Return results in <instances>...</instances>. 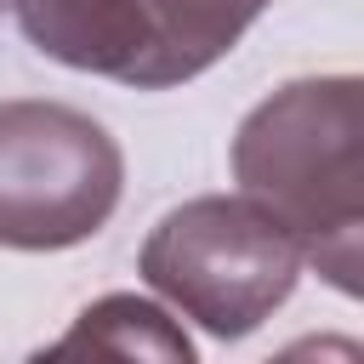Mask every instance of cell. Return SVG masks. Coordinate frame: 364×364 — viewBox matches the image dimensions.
Segmentation results:
<instances>
[{"label":"cell","instance_id":"6da1fadb","mask_svg":"<svg viewBox=\"0 0 364 364\" xmlns=\"http://www.w3.org/2000/svg\"><path fill=\"white\" fill-rule=\"evenodd\" d=\"M364 85L353 74L290 80L233 131V182L341 296L364 273Z\"/></svg>","mask_w":364,"mask_h":364},{"label":"cell","instance_id":"7a4b0ae2","mask_svg":"<svg viewBox=\"0 0 364 364\" xmlns=\"http://www.w3.org/2000/svg\"><path fill=\"white\" fill-rule=\"evenodd\" d=\"M136 273L205 336L239 341L290 301L301 250L256 199L199 193L159 216Z\"/></svg>","mask_w":364,"mask_h":364},{"label":"cell","instance_id":"3957f363","mask_svg":"<svg viewBox=\"0 0 364 364\" xmlns=\"http://www.w3.org/2000/svg\"><path fill=\"white\" fill-rule=\"evenodd\" d=\"M125 188V154L102 119L46 97L0 102V245L68 250L102 233Z\"/></svg>","mask_w":364,"mask_h":364},{"label":"cell","instance_id":"277c9868","mask_svg":"<svg viewBox=\"0 0 364 364\" xmlns=\"http://www.w3.org/2000/svg\"><path fill=\"white\" fill-rule=\"evenodd\" d=\"M34 51L63 68L102 74L136 91H159L154 80V28L142 0H11Z\"/></svg>","mask_w":364,"mask_h":364},{"label":"cell","instance_id":"5b68a950","mask_svg":"<svg viewBox=\"0 0 364 364\" xmlns=\"http://www.w3.org/2000/svg\"><path fill=\"white\" fill-rule=\"evenodd\" d=\"M273 0H142V17L154 28V80L182 85L222 63L239 34L267 11Z\"/></svg>","mask_w":364,"mask_h":364},{"label":"cell","instance_id":"8992f818","mask_svg":"<svg viewBox=\"0 0 364 364\" xmlns=\"http://www.w3.org/2000/svg\"><path fill=\"white\" fill-rule=\"evenodd\" d=\"M80 347L119 353V358H176V364L193 358V341L182 336V324L142 296H102L74 318L63 341H51V353H80Z\"/></svg>","mask_w":364,"mask_h":364},{"label":"cell","instance_id":"52a82bcc","mask_svg":"<svg viewBox=\"0 0 364 364\" xmlns=\"http://www.w3.org/2000/svg\"><path fill=\"white\" fill-rule=\"evenodd\" d=\"M6 6H11V0H0V11H6Z\"/></svg>","mask_w":364,"mask_h":364}]
</instances>
